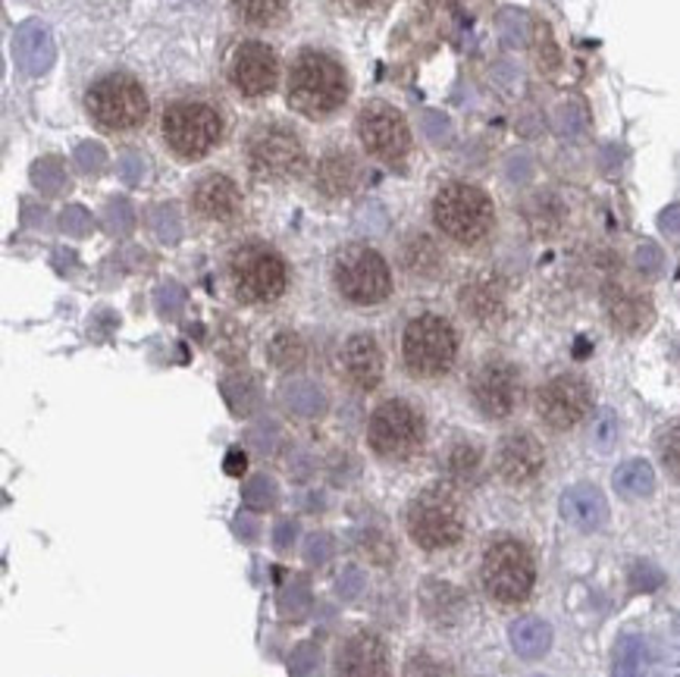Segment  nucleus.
Returning a JSON list of instances; mask_svg holds the SVG:
<instances>
[{"mask_svg":"<svg viewBox=\"0 0 680 677\" xmlns=\"http://www.w3.org/2000/svg\"><path fill=\"white\" fill-rule=\"evenodd\" d=\"M157 138L160 148L170 154L176 164H205L210 154L227 145L232 129V113L220 92L205 85L176 88L157 104Z\"/></svg>","mask_w":680,"mask_h":677,"instance_id":"nucleus-1","label":"nucleus"},{"mask_svg":"<svg viewBox=\"0 0 680 677\" xmlns=\"http://www.w3.org/2000/svg\"><path fill=\"white\" fill-rule=\"evenodd\" d=\"M352 73L336 51L302 44L285 60L283 101L292 116L307 123H333L352 101Z\"/></svg>","mask_w":680,"mask_h":677,"instance_id":"nucleus-2","label":"nucleus"},{"mask_svg":"<svg viewBox=\"0 0 680 677\" xmlns=\"http://www.w3.org/2000/svg\"><path fill=\"white\" fill-rule=\"evenodd\" d=\"M239 157L254 183L289 186V183L307 179L314 150L295 119L270 113V116H258L248 123L242 142H239Z\"/></svg>","mask_w":680,"mask_h":677,"instance_id":"nucleus-3","label":"nucleus"},{"mask_svg":"<svg viewBox=\"0 0 680 677\" xmlns=\"http://www.w3.org/2000/svg\"><path fill=\"white\" fill-rule=\"evenodd\" d=\"M82 113L107 138H133L157 116L151 92L133 70H104L82 88Z\"/></svg>","mask_w":680,"mask_h":677,"instance_id":"nucleus-4","label":"nucleus"},{"mask_svg":"<svg viewBox=\"0 0 680 677\" xmlns=\"http://www.w3.org/2000/svg\"><path fill=\"white\" fill-rule=\"evenodd\" d=\"M229 295L245 308H270L285 299L292 285V267L285 254L266 239H242L229 248L223 263Z\"/></svg>","mask_w":680,"mask_h":677,"instance_id":"nucleus-5","label":"nucleus"},{"mask_svg":"<svg viewBox=\"0 0 680 677\" xmlns=\"http://www.w3.org/2000/svg\"><path fill=\"white\" fill-rule=\"evenodd\" d=\"M329 285L342 304L367 311L393 299L396 277H393V263L377 244L345 242L329 258Z\"/></svg>","mask_w":680,"mask_h":677,"instance_id":"nucleus-6","label":"nucleus"},{"mask_svg":"<svg viewBox=\"0 0 680 677\" xmlns=\"http://www.w3.org/2000/svg\"><path fill=\"white\" fill-rule=\"evenodd\" d=\"M430 220L442 239L458 248H477L495 229V201L487 188L452 179L436 188L430 201Z\"/></svg>","mask_w":680,"mask_h":677,"instance_id":"nucleus-7","label":"nucleus"},{"mask_svg":"<svg viewBox=\"0 0 680 677\" xmlns=\"http://www.w3.org/2000/svg\"><path fill=\"white\" fill-rule=\"evenodd\" d=\"M223 85L245 104L270 101L283 92L285 60L264 35L232 38L223 51Z\"/></svg>","mask_w":680,"mask_h":677,"instance_id":"nucleus-8","label":"nucleus"},{"mask_svg":"<svg viewBox=\"0 0 680 677\" xmlns=\"http://www.w3.org/2000/svg\"><path fill=\"white\" fill-rule=\"evenodd\" d=\"M461 338L449 317L436 311H420L405 323L398 338V357L411 379H442L454 371Z\"/></svg>","mask_w":680,"mask_h":677,"instance_id":"nucleus-9","label":"nucleus"},{"mask_svg":"<svg viewBox=\"0 0 680 677\" xmlns=\"http://www.w3.org/2000/svg\"><path fill=\"white\" fill-rule=\"evenodd\" d=\"M352 135H355L360 154L370 164L386 169L405 167L415 154V132H411L408 116L398 104L383 101V97H367L355 111Z\"/></svg>","mask_w":680,"mask_h":677,"instance_id":"nucleus-10","label":"nucleus"},{"mask_svg":"<svg viewBox=\"0 0 680 677\" xmlns=\"http://www.w3.org/2000/svg\"><path fill=\"white\" fill-rule=\"evenodd\" d=\"M367 446L383 461H411L427 446V417L411 398H383L367 417Z\"/></svg>","mask_w":680,"mask_h":677,"instance_id":"nucleus-11","label":"nucleus"},{"mask_svg":"<svg viewBox=\"0 0 680 677\" xmlns=\"http://www.w3.org/2000/svg\"><path fill=\"white\" fill-rule=\"evenodd\" d=\"M408 537L427 552L452 549L464 537V508L452 487H430L417 492L405 514Z\"/></svg>","mask_w":680,"mask_h":677,"instance_id":"nucleus-12","label":"nucleus"},{"mask_svg":"<svg viewBox=\"0 0 680 677\" xmlns=\"http://www.w3.org/2000/svg\"><path fill=\"white\" fill-rule=\"evenodd\" d=\"M483 590L499 605H521L530 600L536 583V562L530 549L517 540H499L487 549L483 559Z\"/></svg>","mask_w":680,"mask_h":677,"instance_id":"nucleus-13","label":"nucleus"},{"mask_svg":"<svg viewBox=\"0 0 680 677\" xmlns=\"http://www.w3.org/2000/svg\"><path fill=\"white\" fill-rule=\"evenodd\" d=\"M364 164L367 157L360 154L358 145L333 138L314 150V160L307 169V186L323 201H348L364 186Z\"/></svg>","mask_w":680,"mask_h":677,"instance_id":"nucleus-14","label":"nucleus"},{"mask_svg":"<svg viewBox=\"0 0 680 677\" xmlns=\"http://www.w3.org/2000/svg\"><path fill=\"white\" fill-rule=\"evenodd\" d=\"M533 408L548 430L567 433L580 427L593 412V389L584 376L558 374L536 389Z\"/></svg>","mask_w":680,"mask_h":677,"instance_id":"nucleus-15","label":"nucleus"},{"mask_svg":"<svg viewBox=\"0 0 680 677\" xmlns=\"http://www.w3.org/2000/svg\"><path fill=\"white\" fill-rule=\"evenodd\" d=\"M524 398V379L521 371L505 357L483 361L471 376V402L477 412L490 420H505L517 412Z\"/></svg>","mask_w":680,"mask_h":677,"instance_id":"nucleus-16","label":"nucleus"},{"mask_svg":"<svg viewBox=\"0 0 680 677\" xmlns=\"http://www.w3.org/2000/svg\"><path fill=\"white\" fill-rule=\"evenodd\" d=\"M189 210L195 220L210 226L236 223L245 210V191L236 176L223 169L201 173L189 188Z\"/></svg>","mask_w":680,"mask_h":677,"instance_id":"nucleus-17","label":"nucleus"},{"mask_svg":"<svg viewBox=\"0 0 680 677\" xmlns=\"http://www.w3.org/2000/svg\"><path fill=\"white\" fill-rule=\"evenodd\" d=\"M336 371L348 389L360 395L377 393L386 379V352L374 333H355L342 342L336 355Z\"/></svg>","mask_w":680,"mask_h":677,"instance_id":"nucleus-18","label":"nucleus"},{"mask_svg":"<svg viewBox=\"0 0 680 677\" xmlns=\"http://www.w3.org/2000/svg\"><path fill=\"white\" fill-rule=\"evenodd\" d=\"M546 468L543 442L527 430L509 433L495 449V470L509 487H527Z\"/></svg>","mask_w":680,"mask_h":677,"instance_id":"nucleus-19","label":"nucleus"},{"mask_svg":"<svg viewBox=\"0 0 680 677\" xmlns=\"http://www.w3.org/2000/svg\"><path fill=\"white\" fill-rule=\"evenodd\" d=\"M336 677H389L386 643L370 631H358L342 639L336 649Z\"/></svg>","mask_w":680,"mask_h":677,"instance_id":"nucleus-20","label":"nucleus"},{"mask_svg":"<svg viewBox=\"0 0 680 677\" xmlns=\"http://www.w3.org/2000/svg\"><path fill=\"white\" fill-rule=\"evenodd\" d=\"M398 267L415 277V280H436L442 270H446V254H442V244L436 242L430 232L415 229L408 232L401 242H398Z\"/></svg>","mask_w":680,"mask_h":677,"instance_id":"nucleus-21","label":"nucleus"},{"mask_svg":"<svg viewBox=\"0 0 680 677\" xmlns=\"http://www.w3.org/2000/svg\"><path fill=\"white\" fill-rule=\"evenodd\" d=\"M229 17L242 25L248 35H266L283 29L292 13V0H227Z\"/></svg>","mask_w":680,"mask_h":677,"instance_id":"nucleus-22","label":"nucleus"},{"mask_svg":"<svg viewBox=\"0 0 680 677\" xmlns=\"http://www.w3.org/2000/svg\"><path fill=\"white\" fill-rule=\"evenodd\" d=\"M458 301H461V311H464L468 317L480 320V323H492V320L502 314L505 289H502V282L495 280V277L483 273V277H473V280L461 285Z\"/></svg>","mask_w":680,"mask_h":677,"instance_id":"nucleus-23","label":"nucleus"},{"mask_svg":"<svg viewBox=\"0 0 680 677\" xmlns=\"http://www.w3.org/2000/svg\"><path fill=\"white\" fill-rule=\"evenodd\" d=\"M562 514L567 518V524H574L577 530H599L608 518L603 492L596 487H574L567 489L562 499Z\"/></svg>","mask_w":680,"mask_h":677,"instance_id":"nucleus-24","label":"nucleus"},{"mask_svg":"<svg viewBox=\"0 0 680 677\" xmlns=\"http://www.w3.org/2000/svg\"><path fill=\"white\" fill-rule=\"evenodd\" d=\"M464 593L452 586V583L430 581L423 586V608L433 621H442V624H454V621L464 615Z\"/></svg>","mask_w":680,"mask_h":677,"instance_id":"nucleus-25","label":"nucleus"},{"mask_svg":"<svg viewBox=\"0 0 680 677\" xmlns=\"http://www.w3.org/2000/svg\"><path fill=\"white\" fill-rule=\"evenodd\" d=\"M608 314H611V323L624 333H637L640 326H646V320L652 317L649 301L637 292H627V289L608 292Z\"/></svg>","mask_w":680,"mask_h":677,"instance_id":"nucleus-26","label":"nucleus"},{"mask_svg":"<svg viewBox=\"0 0 680 677\" xmlns=\"http://www.w3.org/2000/svg\"><path fill=\"white\" fill-rule=\"evenodd\" d=\"M511 646L517 649V656L540 658L552 646V631L546 621L521 618L511 627Z\"/></svg>","mask_w":680,"mask_h":677,"instance_id":"nucleus-27","label":"nucleus"},{"mask_svg":"<svg viewBox=\"0 0 680 677\" xmlns=\"http://www.w3.org/2000/svg\"><path fill=\"white\" fill-rule=\"evenodd\" d=\"M304 357H307V348H304V342L299 333H292V330H283V333H276V336L270 338V361L280 367V371H299L304 364Z\"/></svg>","mask_w":680,"mask_h":677,"instance_id":"nucleus-28","label":"nucleus"},{"mask_svg":"<svg viewBox=\"0 0 680 677\" xmlns=\"http://www.w3.org/2000/svg\"><path fill=\"white\" fill-rule=\"evenodd\" d=\"M483 465V449L477 442H454L446 455V468L452 480H473Z\"/></svg>","mask_w":680,"mask_h":677,"instance_id":"nucleus-29","label":"nucleus"},{"mask_svg":"<svg viewBox=\"0 0 680 677\" xmlns=\"http://www.w3.org/2000/svg\"><path fill=\"white\" fill-rule=\"evenodd\" d=\"M615 487L621 496H630V499L649 496L652 492V468L646 461H630L615 473Z\"/></svg>","mask_w":680,"mask_h":677,"instance_id":"nucleus-30","label":"nucleus"},{"mask_svg":"<svg viewBox=\"0 0 680 677\" xmlns=\"http://www.w3.org/2000/svg\"><path fill=\"white\" fill-rule=\"evenodd\" d=\"M401 677H454V668L446 658L433 656V653H415L405 662Z\"/></svg>","mask_w":680,"mask_h":677,"instance_id":"nucleus-31","label":"nucleus"},{"mask_svg":"<svg viewBox=\"0 0 680 677\" xmlns=\"http://www.w3.org/2000/svg\"><path fill=\"white\" fill-rule=\"evenodd\" d=\"M661 465H665V470L674 477L680 483V420L674 424V427H668L665 430V436H661Z\"/></svg>","mask_w":680,"mask_h":677,"instance_id":"nucleus-32","label":"nucleus"},{"mask_svg":"<svg viewBox=\"0 0 680 677\" xmlns=\"http://www.w3.org/2000/svg\"><path fill=\"white\" fill-rule=\"evenodd\" d=\"M329 3L342 13H348V17H370V13L383 10L389 0H329Z\"/></svg>","mask_w":680,"mask_h":677,"instance_id":"nucleus-33","label":"nucleus"}]
</instances>
